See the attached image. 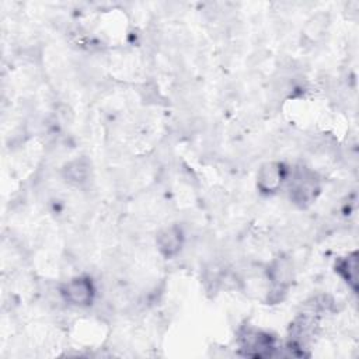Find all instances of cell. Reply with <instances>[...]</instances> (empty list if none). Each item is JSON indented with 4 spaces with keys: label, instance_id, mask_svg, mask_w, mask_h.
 I'll return each mask as SVG.
<instances>
[{
    "label": "cell",
    "instance_id": "1",
    "mask_svg": "<svg viewBox=\"0 0 359 359\" xmlns=\"http://www.w3.org/2000/svg\"><path fill=\"white\" fill-rule=\"evenodd\" d=\"M320 185L316 172L307 167H297L292 177L290 199L299 206H306L316 199Z\"/></svg>",
    "mask_w": 359,
    "mask_h": 359
},
{
    "label": "cell",
    "instance_id": "2",
    "mask_svg": "<svg viewBox=\"0 0 359 359\" xmlns=\"http://www.w3.org/2000/svg\"><path fill=\"white\" fill-rule=\"evenodd\" d=\"M60 294L67 303L84 307L93 303L95 296V287L90 278L77 276L63 285V287L60 289Z\"/></svg>",
    "mask_w": 359,
    "mask_h": 359
},
{
    "label": "cell",
    "instance_id": "3",
    "mask_svg": "<svg viewBox=\"0 0 359 359\" xmlns=\"http://www.w3.org/2000/svg\"><path fill=\"white\" fill-rule=\"evenodd\" d=\"M240 345L245 355L262 358L271 355L273 346V338L269 334L257 330H243L240 334Z\"/></svg>",
    "mask_w": 359,
    "mask_h": 359
},
{
    "label": "cell",
    "instance_id": "4",
    "mask_svg": "<svg viewBox=\"0 0 359 359\" xmlns=\"http://www.w3.org/2000/svg\"><path fill=\"white\" fill-rule=\"evenodd\" d=\"M286 177V168L282 163H266L258 171L257 185L262 192H275Z\"/></svg>",
    "mask_w": 359,
    "mask_h": 359
},
{
    "label": "cell",
    "instance_id": "5",
    "mask_svg": "<svg viewBox=\"0 0 359 359\" xmlns=\"http://www.w3.org/2000/svg\"><path fill=\"white\" fill-rule=\"evenodd\" d=\"M182 241L184 234L181 227L178 226H170L163 229L161 231H158L156 238L157 248L165 258H171L175 254H178L182 247Z\"/></svg>",
    "mask_w": 359,
    "mask_h": 359
},
{
    "label": "cell",
    "instance_id": "6",
    "mask_svg": "<svg viewBox=\"0 0 359 359\" xmlns=\"http://www.w3.org/2000/svg\"><path fill=\"white\" fill-rule=\"evenodd\" d=\"M88 175H90V163L83 157L70 161L63 168V177L66 178V181L74 185L84 184Z\"/></svg>",
    "mask_w": 359,
    "mask_h": 359
},
{
    "label": "cell",
    "instance_id": "7",
    "mask_svg": "<svg viewBox=\"0 0 359 359\" xmlns=\"http://www.w3.org/2000/svg\"><path fill=\"white\" fill-rule=\"evenodd\" d=\"M337 271L341 273V276L353 287L356 289V279H358V259L356 252L345 257L339 261L337 265Z\"/></svg>",
    "mask_w": 359,
    "mask_h": 359
}]
</instances>
